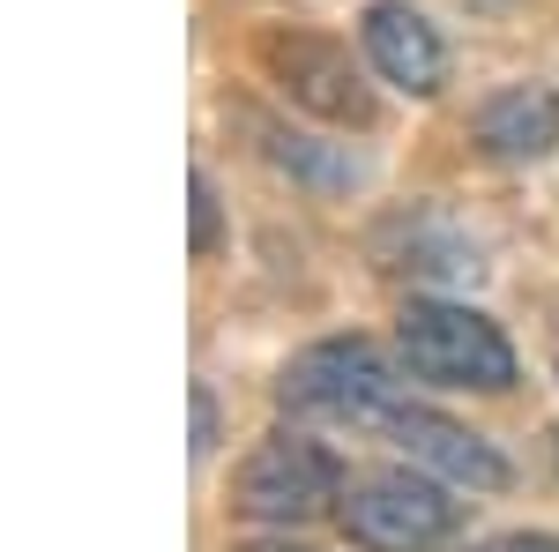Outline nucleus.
I'll use <instances>...</instances> for the list:
<instances>
[{
  "label": "nucleus",
  "mask_w": 559,
  "mask_h": 552,
  "mask_svg": "<svg viewBox=\"0 0 559 552\" xmlns=\"http://www.w3.org/2000/svg\"><path fill=\"white\" fill-rule=\"evenodd\" d=\"M395 351H403L411 381L448 388V396H508L522 381L515 343L500 337V321H485L463 298H403Z\"/></svg>",
  "instance_id": "f257e3e1"
},
{
  "label": "nucleus",
  "mask_w": 559,
  "mask_h": 552,
  "mask_svg": "<svg viewBox=\"0 0 559 552\" xmlns=\"http://www.w3.org/2000/svg\"><path fill=\"white\" fill-rule=\"evenodd\" d=\"M344 508V456L321 448L313 433H269L247 463L231 470V515H247L261 530H299Z\"/></svg>",
  "instance_id": "f03ea898"
},
{
  "label": "nucleus",
  "mask_w": 559,
  "mask_h": 552,
  "mask_svg": "<svg viewBox=\"0 0 559 552\" xmlns=\"http://www.w3.org/2000/svg\"><path fill=\"white\" fill-rule=\"evenodd\" d=\"M254 60L284 105H299V113L329 120V128H373V113H381L366 75H358V60H350V45L321 38V31L269 23V31H254Z\"/></svg>",
  "instance_id": "7ed1b4c3"
},
{
  "label": "nucleus",
  "mask_w": 559,
  "mask_h": 552,
  "mask_svg": "<svg viewBox=\"0 0 559 552\" xmlns=\"http://www.w3.org/2000/svg\"><path fill=\"white\" fill-rule=\"evenodd\" d=\"M276 403L299 411V419H336V425H381L403 403V381L366 337H329L306 343L299 359L284 366Z\"/></svg>",
  "instance_id": "20e7f679"
},
{
  "label": "nucleus",
  "mask_w": 559,
  "mask_h": 552,
  "mask_svg": "<svg viewBox=\"0 0 559 552\" xmlns=\"http://www.w3.org/2000/svg\"><path fill=\"white\" fill-rule=\"evenodd\" d=\"M344 530L358 552H440L463 530V508L448 501V478H432L418 463L373 470L344 493Z\"/></svg>",
  "instance_id": "39448f33"
},
{
  "label": "nucleus",
  "mask_w": 559,
  "mask_h": 552,
  "mask_svg": "<svg viewBox=\"0 0 559 552\" xmlns=\"http://www.w3.org/2000/svg\"><path fill=\"white\" fill-rule=\"evenodd\" d=\"M381 441H395L403 456L418 470H432V478H448V485H471V493H500L515 470H508V456L485 441V433H471V425H455V419H440V411H426V403H395L381 425H373Z\"/></svg>",
  "instance_id": "423d86ee"
},
{
  "label": "nucleus",
  "mask_w": 559,
  "mask_h": 552,
  "mask_svg": "<svg viewBox=\"0 0 559 552\" xmlns=\"http://www.w3.org/2000/svg\"><path fill=\"white\" fill-rule=\"evenodd\" d=\"M358 45H366V68L403 97H432L448 75V45L426 23V8H411V0H373L358 15Z\"/></svg>",
  "instance_id": "0eeeda50"
},
{
  "label": "nucleus",
  "mask_w": 559,
  "mask_h": 552,
  "mask_svg": "<svg viewBox=\"0 0 559 552\" xmlns=\"http://www.w3.org/2000/svg\"><path fill=\"white\" fill-rule=\"evenodd\" d=\"M471 142L492 165H537L559 150V90L552 83H508L471 113Z\"/></svg>",
  "instance_id": "6e6552de"
},
{
  "label": "nucleus",
  "mask_w": 559,
  "mask_h": 552,
  "mask_svg": "<svg viewBox=\"0 0 559 552\" xmlns=\"http://www.w3.org/2000/svg\"><path fill=\"white\" fill-rule=\"evenodd\" d=\"M247 120V134H254V150L269 157L276 172H292L299 187H350L358 179V165L350 157H336V150H321V142H306V134H292V128H276V120H254V113H239Z\"/></svg>",
  "instance_id": "1a4fd4ad"
},
{
  "label": "nucleus",
  "mask_w": 559,
  "mask_h": 552,
  "mask_svg": "<svg viewBox=\"0 0 559 552\" xmlns=\"http://www.w3.org/2000/svg\"><path fill=\"white\" fill-rule=\"evenodd\" d=\"M187 202H194V261H210L224 247V202H216V179L202 165L187 172Z\"/></svg>",
  "instance_id": "9d476101"
},
{
  "label": "nucleus",
  "mask_w": 559,
  "mask_h": 552,
  "mask_svg": "<svg viewBox=\"0 0 559 552\" xmlns=\"http://www.w3.org/2000/svg\"><path fill=\"white\" fill-rule=\"evenodd\" d=\"M216 433H224V411H216V388L194 381V463L216 456Z\"/></svg>",
  "instance_id": "9b49d317"
},
{
  "label": "nucleus",
  "mask_w": 559,
  "mask_h": 552,
  "mask_svg": "<svg viewBox=\"0 0 559 552\" xmlns=\"http://www.w3.org/2000/svg\"><path fill=\"white\" fill-rule=\"evenodd\" d=\"M471 552H559V538L552 530H508V538H485Z\"/></svg>",
  "instance_id": "f8f14e48"
},
{
  "label": "nucleus",
  "mask_w": 559,
  "mask_h": 552,
  "mask_svg": "<svg viewBox=\"0 0 559 552\" xmlns=\"http://www.w3.org/2000/svg\"><path fill=\"white\" fill-rule=\"evenodd\" d=\"M239 552H321V545H299L292 530H276V538H247V545H239Z\"/></svg>",
  "instance_id": "ddd939ff"
}]
</instances>
